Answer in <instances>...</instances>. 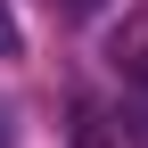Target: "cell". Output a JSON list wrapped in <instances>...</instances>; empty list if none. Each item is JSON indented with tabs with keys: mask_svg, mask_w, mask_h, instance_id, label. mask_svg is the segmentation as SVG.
<instances>
[{
	"mask_svg": "<svg viewBox=\"0 0 148 148\" xmlns=\"http://www.w3.org/2000/svg\"><path fill=\"white\" fill-rule=\"evenodd\" d=\"M107 58H115V74H123L132 90H148V8H140L123 33H115V49H107Z\"/></svg>",
	"mask_w": 148,
	"mask_h": 148,
	"instance_id": "obj_1",
	"label": "cell"
},
{
	"mask_svg": "<svg viewBox=\"0 0 148 148\" xmlns=\"http://www.w3.org/2000/svg\"><path fill=\"white\" fill-rule=\"evenodd\" d=\"M74 148H115V132H107V115H99V107H74Z\"/></svg>",
	"mask_w": 148,
	"mask_h": 148,
	"instance_id": "obj_2",
	"label": "cell"
},
{
	"mask_svg": "<svg viewBox=\"0 0 148 148\" xmlns=\"http://www.w3.org/2000/svg\"><path fill=\"white\" fill-rule=\"evenodd\" d=\"M0 58H16V16H8V0H0Z\"/></svg>",
	"mask_w": 148,
	"mask_h": 148,
	"instance_id": "obj_3",
	"label": "cell"
},
{
	"mask_svg": "<svg viewBox=\"0 0 148 148\" xmlns=\"http://www.w3.org/2000/svg\"><path fill=\"white\" fill-rule=\"evenodd\" d=\"M58 8H66V16H99L107 0H58Z\"/></svg>",
	"mask_w": 148,
	"mask_h": 148,
	"instance_id": "obj_4",
	"label": "cell"
},
{
	"mask_svg": "<svg viewBox=\"0 0 148 148\" xmlns=\"http://www.w3.org/2000/svg\"><path fill=\"white\" fill-rule=\"evenodd\" d=\"M0 148H16V115H8V107H0Z\"/></svg>",
	"mask_w": 148,
	"mask_h": 148,
	"instance_id": "obj_5",
	"label": "cell"
},
{
	"mask_svg": "<svg viewBox=\"0 0 148 148\" xmlns=\"http://www.w3.org/2000/svg\"><path fill=\"white\" fill-rule=\"evenodd\" d=\"M140 140H148V90H140Z\"/></svg>",
	"mask_w": 148,
	"mask_h": 148,
	"instance_id": "obj_6",
	"label": "cell"
}]
</instances>
